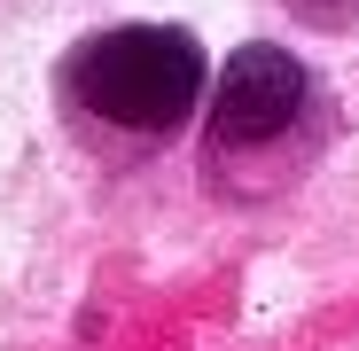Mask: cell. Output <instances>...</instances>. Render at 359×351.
Listing matches in <instances>:
<instances>
[{
    "mask_svg": "<svg viewBox=\"0 0 359 351\" xmlns=\"http://www.w3.org/2000/svg\"><path fill=\"white\" fill-rule=\"evenodd\" d=\"M71 102L94 117L102 133H172L203 94V47L180 24H117L94 32L71 63H63Z\"/></svg>",
    "mask_w": 359,
    "mask_h": 351,
    "instance_id": "1",
    "label": "cell"
},
{
    "mask_svg": "<svg viewBox=\"0 0 359 351\" xmlns=\"http://www.w3.org/2000/svg\"><path fill=\"white\" fill-rule=\"evenodd\" d=\"M305 102H313V78L289 47H273V39L234 47V63L219 71V94H211V149L219 156L226 149H266L305 117Z\"/></svg>",
    "mask_w": 359,
    "mask_h": 351,
    "instance_id": "2",
    "label": "cell"
}]
</instances>
